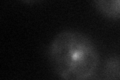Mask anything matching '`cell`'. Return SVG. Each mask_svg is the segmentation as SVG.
I'll return each mask as SVG.
<instances>
[{
    "label": "cell",
    "mask_w": 120,
    "mask_h": 80,
    "mask_svg": "<svg viewBox=\"0 0 120 80\" xmlns=\"http://www.w3.org/2000/svg\"><path fill=\"white\" fill-rule=\"evenodd\" d=\"M49 58L55 73L67 80L91 78L99 66L100 58L95 45L85 34L65 30L52 40Z\"/></svg>",
    "instance_id": "1"
},
{
    "label": "cell",
    "mask_w": 120,
    "mask_h": 80,
    "mask_svg": "<svg viewBox=\"0 0 120 80\" xmlns=\"http://www.w3.org/2000/svg\"><path fill=\"white\" fill-rule=\"evenodd\" d=\"M95 8L104 17L112 20L120 19V0H92Z\"/></svg>",
    "instance_id": "2"
},
{
    "label": "cell",
    "mask_w": 120,
    "mask_h": 80,
    "mask_svg": "<svg viewBox=\"0 0 120 80\" xmlns=\"http://www.w3.org/2000/svg\"><path fill=\"white\" fill-rule=\"evenodd\" d=\"M102 77L105 79H120V57L113 56L106 60L102 70Z\"/></svg>",
    "instance_id": "3"
},
{
    "label": "cell",
    "mask_w": 120,
    "mask_h": 80,
    "mask_svg": "<svg viewBox=\"0 0 120 80\" xmlns=\"http://www.w3.org/2000/svg\"><path fill=\"white\" fill-rule=\"evenodd\" d=\"M25 3H28V4H33V3H36V2H39L41 0H21Z\"/></svg>",
    "instance_id": "4"
}]
</instances>
